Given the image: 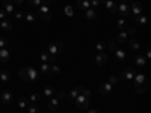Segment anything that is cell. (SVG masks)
Segmentation results:
<instances>
[{
	"label": "cell",
	"mask_w": 151,
	"mask_h": 113,
	"mask_svg": "<svg viewBox=\"0 0 151 113\" xmlns=\"http://www.w3.org/2000/svg\"><path fill=\"white\" fill-rule=\"evenodd\" d=\"M47 51H48V54H52V56H58L59 53L64 51V44H62L60 41L50 42L48 47H47Z\"/></svg>",
	"instance_id": "1"
},
{
	"label": "cell",
	"mask_w": 151,
	"mask_h": 113,
	"mask_svg": "<svg viewBox=\"0 0 151 113\" xmlns=\"http://www.w3.org/2000/svg\"><path fill=\"white\" fill-rule=\"evenodd\" d=\"M74 104L77 106L79 109H82V110H88L89 109V104H91V99L88 97H85L83 94H80L79 97L74 98Z\"/></svg>",
	"instance_id": "2"
},
{
	"label": "cell",
	"mask_w": 151,
	"mask_h": 113,
	"mask_svg": "<svg viewBox=\"0 0 151 113\" xmlns=\"http://www.w3.org/2000/svg\"><path fill=\"white\" fill-rule=\"evenodd\" d=\"M38 17L44 21H50L52 20V9L48 8V5H41L38 8Z\"/></svg>",
	"instance_id": "3"
},
{
	"label": "cell",
	"mask_w": 151,
	"mask_h": 113,
	"mask_svg": "<svg viewBox=\"0 0 151 113\" xmlns=\"http://www.w3.org/2000/svg\"><path fill=\"white\" fill-rule=\"evenodd\" d=\"M134 75H136V69H133V68H124V69L121 71V79H122V80L133 82Z\"/></svg>",
	"instance_id": "4"
},
{
	"label": "cell",
	"mask_w": 151,
	"mask_h": 113,
	"mask_svg": "<svg viewBox=\"0 0 151 113\" xmlns=\"http://www.w3.org/2000/svg\"><path fill=\"white\" fill-rule=\"evenodd\" d=\"M116 12H118L119 15H122V17H129V15H130V5L121 2V3L116 6Z\"/></svg>",
	"instance_id": "5"
},
{
	"label": "cell",
	"mask_w": 151,
	"mask_h": 113,
	"mask_svg": "<svg viewBox=\"0 0 151 113\" xmlns=\"http://www.w3.org/2000/svg\"><path fill=\"white\" fill-rule=\"evenodd\" d=\"M142 14V5L139 2H133L132 6H130V15L132 18H136L137 15H141Z\"/></svg>",
	"instance_id": "6"
},
{
	"label": "cell",
	"mask_w": 151,
	"mask_h": 113,
	"mask_svg": "<svg viewBox=\"0 0 151 113\" xmlns=\"http://www.w3.org/2000/svg\"><path fill=\"white\" fill-rule=\"evenodd\" d=\"M27 69V82H36L40 79V71L35 69L33 67H26Z\"/></svg>",
	"instance_id": "7"
},
{
	"label": "cell",
	"mask_w": 151,
	"mask_h": 113,
	"mask_svg": "<svg viewBox=\"0 0 151 113\" xmlns=\"http://www.w3.org/2000/svg\"><path fill=\"white\" fill-rule=\"evenodd\" d=\"M107 53L106 51H100L95 57H94V62H95V65H98V67H103L106 62H107Z\"/></svg>",
	"instance_id": "8"
},
{
	"label": "cell",
	"mask_w": 151,
	"mask_h": 113,
	"mask_svg": "<svg viewBox=\"0 0 151 113\" xmlns=\"http://www.w3.org/2000/svg\"><path fill=\"white\" fill-rule=\"evenodd\" d=\"M98 91H100V94H101V95H109V94L113 91V86H112L109 82H104V83L100 84Z\"/></svg>",
	"instance_id": "9"
},
{
	"label": "cell",
	"mask_w": 151,
	"mask_h": 113,
	"mask_svg": "<svg viewBox=\"0 0 151 113\" xmlns=\"http://www.w3.org/2000/svg\"><path fill=\"white\" fill-rule=\"evenodd\" d=\"M147 59H145V56L144 54H137L136 57H134V65H136V68H139V69H142V68H145L147 67Z\"/></svg>",
	"instance_id": "10"
},
{
	"label": "cell",
	"mask_w": 151,
	"mask_h": 113,
	"mask_svg": "<svg viewBox=\"0 0 151 113\" xmlns=\"http://www.w3.org/2000/svg\"><path fill=\"white\" fill-rule=\"evenodd\" d=\"M0 101H2V104H9L12 101V92L11 91H3L2 94H0Z\"/></svg>",
	"instance_id": "11"
},
{
	"label": "cell",
	"mask_w": 151,
	"mask_h": 113,
	"mask_svg": "<svg viewBox=\"0 0 151 113\" xmlns=\"http://www.w3.org/2000/svg\"><path fill=\"white\" fill-rule=\"evenodd\" d=\"M3 11L6 14H14L15 12V5L11 0H3Z\"/></svg>",
	"instance_id": "12"
},
{
	"label": "cell",
	"mask_w": 151,
	"mask_h": 113,
	"mask_svg": "<svg viewBox=\"0 0 151 113\" xmlns=\"http://www.w3.org/2000/svg\"><path fill=\"white\" fill-rule=\"evenodd\" d=\"M101 2L106 5V9H109V12H112V14H115V12H116L118 3L115 2V0H101Z\"/></svg>",
	"instance_id": "13"
},
{
	"label": "cell",
	"mask_w": 151,
	"mask_h": 113,
	"mask_svg": "<svg viewBox=\"0 0 151 113\" xmlns=\"http://www.w3.org/2000/svg\"><path fill=\"white\" fill-rule=\"evenodd\" d=\"M115 42H118V44H127L129 42V33L125 32V30H121L118 33V36H116V41Z\"/></svg>",
	"instance_id": "14"
},
{
	"label": "cell",
	"mask_w": 151,
	"mask_h": 113,
	"mask_svg": "<svg viewBox=\"0 0 151 113\" xmlns=\"http://www.w3.org/2000/svg\"><path fill=\"white\" fill-rule=\"evenodd\" d=\"M133 82H134V84H142V83H148V79H147V75H145V74H142V72H136Z\"/></svg>",
	"instance_id": "15"
},
{
	"label": "cell",
	"mask_w": 151,
	"mask_h": 113,
	"mask_svg": "<svg viewBox=\"0 0 151 113\" xmlns=\"http://www.w3.org/2000/svg\"><path fill=\"white\" fill-rule=\"evenodd\" d=\"M0 29H2L3 32L12 30V21H9L8 18L6 20H2V21H0Z\"/></svg>",
	"instance_id": "16"
},
{
	"label": "cell",
	"mask_w": 151,
	"mask_h": 113,
	"mask_svg": "<svg viewBox=\"0 0 151 113\" xmlns=\"http://www.w3.org/2000/svg\"><path fill=\"white\" fill-rule=\"evenodd\" d=\"M11 56L9 48H0V62H8Z\"/></svg>",
	"instance_id": "17"
},
{
	"label": "cell",
	"mask_w": 151,
	"mask_h": 113,
	"mask_svg": "<svg viewBox=\"0 0 151 113\" xmlns=\"http://www.w3.org/2000/svg\"><path fill=\"white\" fill-rule=\"evenodd\" d=\"M85 17H86V20H95V18L98 17V14H97V11H95V9L89 8V9H86V11H85Z\"/></svg>",
	"instance_id": "18"
},
{
	"label": "cell",
	"mask_w": 151,
	"mask_h": 113,
	"mask_svg": "<svg viewBox=\"0 0 151 113\" xmlns=\"http://www.w3.org/2000/svg\"><path fill=\"white\" fill-rule=\"evenodd\" d=\"M77 8L80 11H86V9H89L91 8V3H89V0H77Z\"/></svg>",
	"instance_id": "19"
},
{
	"label": "cell",
	"mask_w": 151,
	"mask_h": 113,
	"mask_svg": "<svg viewBox=\"0 0 151 113\" xmlns=\"http://www.w3.org/2000/svg\"><path fill=\"white\" fill-rule=\"evenodd\" d=\"M133 89L137 94H145L148 89V83H142V84H133Z\"/></svg>",
	"instance_id": "20"
},
{
	"label": "cell",
	"mask_w": 151,
	"mask_h": 113,
	"mask_svg": "<svg viewBox=\"0 0 151 113\" xmlns=\"http://www.w3.org/2000/svg\"><path fill=\"white\" fill-rule=\"evenodd\" d=\"M36 15L33 14V12L32 11H26V12H24V20H26L27 23H36Z\"/></svg>",
	"instance_id": "21"
},
{
	"label": "cell",
	"mask_w": 151,
	"mask_h": 113,
	"mask_svg": "<svg viewBox=\"0 0 151 113\" xmlns=\"http://www.w3.org/2000/svg\"><path fill=\"white\" fill-rule=\"evenodd\" d=\"M133 21H136L137 24H142V26H145V24H148V17L145 14H141V15H137L136 18H132Z\"/></svg>",
	"instance_id": "22"
},
{
	"label": "cell",
	"mask_w": 151,
	"mask_h": 113,
	"mask_svg": "<svg viewBox=\"0 0 151 113\" xmlns=\"http://www.w3.org/2000/svg\"><path fill=\"white\" fill-rule=\"evenodd\" d=\"M58 107H59V98L53 97V98L48 101V109H50V110H58Z\"/></svg>",
	"instance_id": "23"
},
{
	"label": "cell",
	"mask_w": 151,
	"mask_h": 113,
	"mask_svg": "<svg viewBox=\"0 0 151 113\" xmlns=\"http://www.w3.org/2000/svg\"><path fill=\"white\" fill-rule=\"evenodd\" d=\"M82 91H83V87H82V86H76L74 89L70 92V98H71V99H74L76 97H79V95L82 94Z\"/></svg>",
	"instance_id": "24"
},
{
	"label": "cell",
	"mask_w": 151,
	"mask_h": 113,
	"mask_svg": "<svg viewBox=\"0 0 151 113\" xmlns=\"http://www.w3.org/2000/svg\"><path fill=\"white\" fill-rule=\"evenodd\" d=\"M113 51H115L116 59H119V60H124L125 57H127V51H124V50H121V48H116V50H113Z\"/></svg>",
	"instance_id": "25"
},
{
	"label": "cell",
	"mask_w": 151,
	"mask_h": 113,
	"mask_svg": "<svg viewBox=\"0 0 151 113\" xmlns=\"http://www.w3.org/2000/svg\"><path fill=\"white\" fill-rule=\"evenodd\" d=\"M9 80H11V72L6 69H2V72H0V82H9Z\"/></svg>",
	"instance_id": "26"
},
{
	"label": "cell",
	"mask_w": 151,
	"mask_h": 113,
	"mask_svg": "<svg viewBox=\"0 0 151 113\" xmlns=\"http://www.w3.org/2000/svg\"><path fill=\"white\" fill-rule=\"evenodd\" d=\"M55 92H56V89L53 86H45L44 87V95L45 97H55Z\"/></svg>",
	"instance_id": "27"
},
{
	"label": "cell",
	"mask_w": 151,
	"mask_h": 113,
	"mask_svg": "<svg viewBox=\"0 0 151 113\" xmlns=\"http://www.w3.org/2000/svg\"><path fill=\"white\" fill-rule=\"evenodd\" d=\"M129 47H130V50H133V51H139V50H141V44L137 41H134V39H132L129 42Z\"/></svg>",
	"instance_id": "28"
},
{
	"label": "cell",
	"mask_w": 151,
	"mask_h": 113,
	"mask_svg": "<svg viewBox=\"0 0 151 113\" xmlns=\"http://www.w3.org/2000/svg\"><path fill=\"white\" fill-rule=\"evenodd\" d=\"M41 5H44V0H29V6H32L33 9H38Z\"/></svg>",
	"instance_id": "29"
},
{
	"label": "cell",
	"mask_w": 151,
	"mask_h": 113,
	"mask_svg": "<svg viewBox=\"0 0 151 113\" xmlns=\"http://www.w3.org/2000/svg\"><path fill=\"white\" fill-rule=\"evenodd\" d=\"M27 106H29V101H27V98L21 97V98L18 99V107H20V109H27Z\"/></svg>",
	"instance_id": "30"
},
{
	"label": "cell",
	"mask_w": 151,
	"mask_h": 113,
	"mask_svg": "<svg viewBox=\"0 0 151 113\" xmlns=\"http://www.w3.org/2000/svg\"><path fill=\"white\" fill-rule=\"evenodd\" d=\"M29 99H30V103H32V104H36V103H40V99H41V97H40V94H36V92H33V94H30Z\"/></svg>",
	"instance_id": "31"
},
{
	"label": "cell",
	"mask_w": 151,
	"mask_h": 113,
	"mask_svg": "<svg viewBox=\"0 0 151 113\" xmlns=\"http://www.w3.org/2000/svg\"><path fill=\"white\" fill-rule=\"evenodd\" d=\"M40 71H41V74H44V75H48V74H50V65H48V64H41V67H40Z\"/></svg>",
	"instance_id": "32"
},
{
	"label": "cell",
	"mask_w": 151,
	"mask_h": 113,
	"mask_svg": "<svg viewBox=\"0 0 151 113\" xmlns=\"http://www.w3.org/2000/svg\"><path fill=\"white\" fill-rule=\"evenodd\" d=\"M116 26H118V29H119V30H124L125 27H127V21H125L124 18H118Z\"/></svg>",
	"instance_id": "33"
},
{
	"label": "cell",
	"mask_w": 151,
	"mask_h": 113,
	"mask_svg": "<svg viewBox=\"0 0 151 113\" xmlns=\"http://www.w3.org/2000/svg\"><path fill=\"white\" fill-rule=\"evenodd\" d=\"M18 75H20V79H23L24 82H27V69L26 68H20L18 69Z\"/></svg>",
	"instance_id": "34"
},
{
	"label": "cell",
	"mask_w": 151,
	"mask_h": 113,
	"mask_svg": "<svg viewBox=\"0 0 151 113\" xmlns=\"http://www.w3.org/2000/svg\"><path fill=\"white\" fill-rule=\"evenodd\" d=\"M40 59H41V62H42V64H48V59H50V54H48V51H41V54H40Z\"/></svg>",
	"instance_id": "35"
},
{
	"label": "cell",
	"mask_w": 151,
	"mask_h": 113,
	"mask_svg": "<svg viewBox=\"0 0 151 113\" xmlns=\"http://www.w3.org/2000/svg\"><path fill=\"white\" fill-rule=\"evenodd\" d=\"M27 113H41V110L36 104H30V106H27Z\"/></svg>",
	"instance_id": "36"
},
{
	"label": "cell",
	"mask_w": 151,
	"mask_h": 113,
	"mask_svg": "<svg viewBox=\"0 0 151 113\" xmlns=\"http://www.w3.org/2000/svg\"><path fill=\"white\" fill-rule=\"evenodd\" d=\"M64 12H65L67 17H73V15H74V9H73L71 5H67V6L64 8Z\"/></svg>",
	"instance_id": "37"
},
{
	"label": "cell",
	"mask_w": 151,
	"mask_h": 113,
	"mask_svg": "<svg viewBox=\"0 0 151 113\" xmlns=\"http://www.w3.org/2000/svg\"><path fill=\"white\" fill-rule=\"evenodd\" d=\"M8 45H9L8 38H5V36H0V48H8Z\"/></svg>",
	"instance_id": "38"
},
{
	"label": "cell",
	"mask_w": 151,
	"mask_h": 113,
	"mask_svg": "<svg viewBox=\"0 0 151 113\" xmlns=\"http://www.w3.org/2000/svg\"><path fill=\"white\" fill-rule=\"evenodd\" d=\"M89 3H91V8L92 9H98L100 6H101V0H89Z\"/></svg>",
	"instance_id": "39"
},
{
	"label": "cell",
	"mask_w": 151,
	"mask_h": 113,
	"mask_svg": "<svg viewBox=\"0 0 151 113\" xmlns=\"http://www.w3.org/2000/svg\"><path fill=\"white\" fill-rule=\"evenodd\" d=\"M59 72H60V68H59L56 64L50 65V74H59Z\"/></svg>",
	"instance_id": "40"
},
{
	"label": "cell",
	"mask_w": 151,
	"mask_h": 113,
	"mask_svg": "<svg viewBox=\"0 0 151 113\" xmlns=\"http://www.w3.org/2000/svg\"><path fill=\"white\" fill-rule=\"evenodd\" d=\"M14 18H15V20H21V18H24V12L15 9V12H14Z\"/></svg>",
	"instance_id": "41"
},
{
	"label": "cell",
	"mask_w": 151,
	"mask_h": 113,
	"mask_svg": "<svg viewBox=\"0 0 151 113\" xmlns=\"http://www.w3.org/2000/svg\"><path fill=\"white\" fill-rule=\"evenodd\" d=\"M107 82H109L112 86H115V84H118V77H116V75H110V77L107 79Z\"/></svg>",
	"instance_id": "42"
},
{
	"label": "cell",
	"mask_w": 151,
	"mask_h": 113,
	"mask_svg": "<svg viewBox=\"0 0 151 113\" xmlns=\"http://www.w3.org/2000/svg\"><path fill=\"white\" fill-rule=\"evenodd\" d=\"M104 48H106V42H103V41L95 45V50H98V51H104Z\"/></svg>",
	"instance_id": "43"
},
{
	"label": "cell",
	"mask_w": 151,
	"mask_h": 113,
	"mask_svg": "<svg viewBox=\"0 0 151 113\" xmlns=\"http://www.w3.org/2000/svg\"><path fill=\"white\" fill-rule=\"evenodd\" d=\"M55 97L60 99V98H64V97H65V92H64V91H56V92H55Z\"/></svg>",
	"instance_id": "44"
},
{
	"label": "cell",
	"mask_w": 151,
	"mask_h": 113,
	"mask_svg": "<svg viewBox=\"0 0 151 113\" xmlns=\"http://www.w3.org/2000/svg\"><path fill=\"white\" fill-rule=\"evenodd\" d=\"M144 56H145V59H147V60H150V59H151V50H150V47H147V48H145V54H144Z\"/></svg>",
	"instance_id": "45"
},
{
	"label": "cell",
	"mask_w": 151,
	"mask_h": 113,
	"mask_svg": "<svg viewBox=\"0 0 151 113\" xmlns=\"http://www.w3.org/2000/svg\"><path fill=\"white\" fill-rule=\"evenodd\" d=\"M107 45H109V48L112 50V51H113V50H116V42H115V41H110Z\"/></svg>",
	"instance_id": "46"
},
{
	"label": "cell",
	"mask_w": 151,
	"mask_h": 113,
	"mask_svg": "<svg viewBox=\"0 0 151 113\" xmlns=\"http://www.w3.org/2000/svg\"><path fill=\"white\" fill-rule=\"evenodd\" d=\"M82 94H83L85 97H88V98H91V91H89V89H85V87H83V91H82Z\"/></svg>",
	"instance_id": "47"
},
{
	"label": "cell",
	"mask_w": 151,
	"mask_h": 113,
	"mask_svg": "<svg viewBox=\"0 0 151 113\" xmlns=\"http://www.w3.org/2000/svg\"><path fill=\"white\" fill-rule=\"evenodd\" d=\"M6 18H8V14H6L5 11H0V21H2V20H6Z\"/></svg>",
	"instance_id": "48"
},
{
	"label": "cell",
	"mask_w": 151,
	"mask_h": 113,
	"mask_svg": "<svg viewBox=\"0 0 151 113\" xmlns=\"http://www.w3.org/2000/svg\"><path fill=\"white\" fill-rule=\"evenodd\" d=\"M134 30H136V29H134L133 26H127V30H125V32H127L129 35H133V33H134Z\"/></svg>",
	"instance_id": "49"
},
{
	"label": "cell",
	"mask_w": 151,
	"mask_h": 113,
	"mask_svg": "<svg viewBox=\"0 0 151 113\" xmlns=\"http://www.w3.org/2000/svg\"><path fill=\"white\" fill-rule=\"evenodd\" d=\"M24 2V0H12V3H14V5H21Z\"/></svg>",
	"instance_id": "50"
},
{
	"label": "cell",
	"mask_w": 151,
	"mask_h": 113,
	"mask_svg": "<svg viewBox=\"0 0 151 113\" xmlns=\"http://www.w3.org/2000/svg\"><path fill=\"white\" fill-rule=\"evenodd\" d=\"M86 113H98V110H95V109H88Z\"/></svg>",
	"instance_id": "51"
},
{
	"label": "cell",
	"mask_w": 151,
	"mask_h": 113,
	"mask_svg": "<svg viewBox=\"0 0 151 113\" xmlns=\"http://www.w3.org/2000/svg\"><path fill=\"white\" fill-rule=\"evenodd\" d=\"M122 2H124V3H129V0H122Z\"/></svg>",
	"instance_id": "52"
},
{
	"label": "cell",
	"mask_w": 151,
	"mask_h": 113,
	"mask_svg": "<svg viewBox=\"0 0 151 113\" xmlns=\"http://www.w3.org/2000/svg\"><path fill=\"white\" fill-rule=\"evenodd\" d=\"M0 72H2V69H0Z\"/></svg>",
	"instance_id": "53"
}]
</instances>
